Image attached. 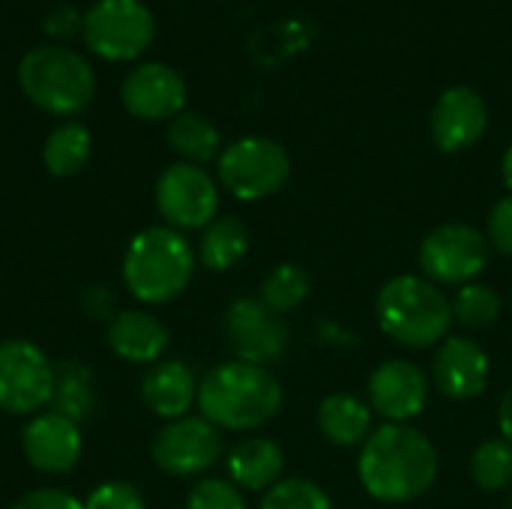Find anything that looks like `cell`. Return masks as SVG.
Here are the masks:
<instances>
[{
    "label": "cell",
    "mask_w": 512,
    "mask_h": 509,
    "mask_svg": "<svg viewBox=\"0 0 512 509\" xmlns=\"http://www.w3.org/2000/svg\"><path fill=\"white\" fill-rule=\"evenodd\" d=\"M183 509H249L243 492L231 480H201L186 495Z\"/></svg>",
    "instance_id": "f546056e"
},
{
    "label": "cell",
    "mask_w": 512,
    "mask_h": 509,
    "mask_svg": "<svg viewBox=\"0 0 512 509\" xmlns=\"http://www.w3.org/2000/svg\"><path fill=\"white\" fill-rule=\"evenodd\" d=\"M501 177H504L507 189H510V192H512V144H510V147H507L504 159H501Z\"/></svg>",
    "instance_id": "8d00e7d4"
},
{
    "label": "cell",
    "mask_w": 512,
    "mask_h": 509,
    "mask_svg": "<svg viewBox=\"0 0 512 509\" xmlns=\"http://www.w3.org/2000/svg\"><path fill=\"white\" fill-rule=\"evenodd\" d=\"M489 240L483 231L465 222H444L432 228L417 252V264L423 270V279L432 285H471L483 270L489 267Z\"/></svg>",
    "instance_id": "ba28073f"
},
{
    "label": "cell",
    "mask_w": 512,
    "mask_h": 509,
    "mask_svg": "<svg viewBox=\"0 0 512 509\" xmlns=\"http://www.w3.org/2000/svg\"><path fill=\"white\" fill-rule=\"evenodd\" d=\"M498 426H501V438L512 441V387L501 396V405H498Z\"/></svg>",
    "instance_id": "d590c367"
},
{
    "label": "cell",
    "mask_w": 512,
    "mask_h": 509,
    "mask_svg": "<svg viewBox=\"0 0 512 509\" xmlns=\"http://www.w3.org/2000/svg\"><path fill=\"white\" fill-rule=\"evenodd\" d=\"M429 393H432L429 375L417 363L402 357L378 363L366 381L369 408L384 423H411L426 411Z\"/></svg>",
    "instance_id": "4fadbf2b"
},
{
    "label": "cell",
    "mask_w": 512,
    "mask_h": 509,
    "mask_svg": "<svg viewBox=\"0 0 512 509\" xmlns=\"http://www.w3.org/2000/svg\"><path fill=\"white\" fill-rule=\"evenodd\" d=\"M432 141L441 153H462L474 147L489 129V105L486 99L465 84L444 90L432 108Z\"/></svg>",
    "instance_id": "2e32d148"
},
{
    "label": "cell",
    "mask_w": 512,
    "mask_h": 509,
    "mask_svg": "<svg viewBox=\"0 0 512 509\" xmlns=\"http://www.w3.org/2000/svg\"><path fill=\"white\" fill-rule=\"evenodd\" d=\"M222 450L225 447L219 429L204 417H189V414L165 423L150 444L153 465L177 480L201 477L222 459Z\"/></svg>",
    "instance_id": "7c38bea8"
},
{
    "label": "cell",
    "mask_w": 512,
    "mask_h": 509,
    "mask_svg": "<svg viewBox=\"0 0 512 509\" xmlns=\"http://www.w3.org/2000/svg\"><path fill=\"white\" fill-rule=\"evenodd\" d=\"M486 240L495 252L512 258V192L492 207L486 219Z\"/></svg>",
    "instance_id": "1f68e13d"
},
{
    "label": "cell",
    "mask_w": 512,
    "mask_h": 509,
    "mask_svg": "<svg viewBox=\"0 0 512 509\" xmlns=\"http://www.w3.org/2000/svg\"><path fill=\"white\" fill-rule=\"evenodd\" d=\"M84 509H147V501L135 483L105 480L84 498Z\"/></svg>",
    "instance_id": "4dcf8cb0"
},
{
    "label": "cell",
    "mask_w": 512,
    "mask_h": 509,
    "mask_svg": "<svg viewBox=\"0 0 512 509\" xmlns=\"http://www.w3.org/2000/svg\"><path fill=\"white\" fill-rule=\"evenodd\" d=\"M246 252H249V228L237 216L213 219L198 243V258L213 273L234 270L246 258Z\"/></svg>",
    "instance_id": "cb8c5ba5"
},
{
    "label": "cell",
    "mask_w": 512,
    "mask_h": 509,
    "mask_svg": "<svg viewBox=\"0 0 512 509\" xmlns=\"http://www.w3.org/2000/svg\"><path fill=\"white\" fill-rule=\"evenodd\" d=\"M195 276L192 243L168 228L153 225L138 231L123 252V285L144 306L177 300Z\"/></svg>",
    "instance_id": "3957f363"
},
{
    "label": "cell",
    "mask_w": 512,
    "mask_h": 509,
    "mask_svg": "<svg viewBox=\"0 0 512 509\" xmlns=\"http://www.w3.org/2000/svg\"><path fill=\"white\" fill-rule=\"evenodd\" d=\"M309 291H312L309 273H306L300 264H294V261H282V264H276V267L264 276L261 294H258V297H261L273 312L285 315V312H294L297 306H303L306 297H309Z\"/></svg>",
    "instance_id": "484cf974"
},
{
    "label": "cell",
    "mask_w": 512,
    "mask_h": 509,
    "mask_svg": "<svg viewBox=\"0 0 512 509\" xmlns=\"http://www.w3.org/2000/svg\"><path fill=\"white\" fill-rule=\"evenodd\" d=\"M54 366L30 339L0 342V411L12 417H36L51 405Z\"/></svg>",
    "instance_id": "9c48e42d"
},
{
    "label": "cell",
    "mask_w": 512,
    "mask_h": 509,
    "mask_svg": "<svg viewBox=\"0 0 512 509\" xmlns=\"http://www.w3.org/2000/svg\"><path fill=\"white\" fill-rule=\"evenodd\" d=\"M84 312L96 321H111L117 315V300L105 285H93L84 291Z\"/></svg>",
    "instance_id": "836d02e7"
},
{
    "label": "cell",
    "mask_w": 512,
    "mask_h": 509,
    "mask_svg": "<svg viewBox=\"0 0 512 509\" xmlns=\"http://www.w3.org/2000/svg\"><path fill=\"white\" fill-rule=\"evenodd\" d=\"M81 21H84V15H78V9H72V6H57V9L42 21V27H45L54 39H66L72 30H81Z\"/></svg>",
    "instance_id": "e575fe53"
},
{
    "label": "cell",
    "mask_w": 512,
    "mask_h": 509,
    "mask_svg": "<svg viewBox=\"0 0 512 509\" xmlns=\"http://www.w3.org/2000/svg\"><path fill=\"white\" fill-rule=\"evenodd\" d=\"M492 375L489 354L480 342L465 336H447L432 360V387L453 402H471L486 393Z\"/></svg>",
    "instance_id": "e0dca14e"
},
{
    "label": "cell",
    "mask_w": 512,
    "mask_h": 509,
    "mask_svg": "<svg viewBox=\"0 0 512 509\" xmlns=\"http://www.w3.org/2000/svg\"><path fill=\"white\" fill-rule=\"evenodd\" d=\"M510 509H512V495H510Z\"/></svg>",
    "instance_id": "74e56055"
},
{
    "label": "cell",
    "mask_w": 512,
    "mask_h": 509,
    "mask_svg": "<svg viewBox=\"0 0 512 509\" xmlns=\"http://www.w3.org/2000/svg\"><path fill=\"white\" fill-rule=\"evenodd\" d=\"M156 210L174 231H204L219 213V183L192 162L168 165L153 189Z\"/></svg>",
    "instance_id": "30bf717a"
},
{
    "label": "cell",
    "mask_w": 512,
    "mask_h": 509,
    "mask_svg": "<svg viewBox=\"0 0 512 509\" xmlns=\"http://www.w3.org/2000/svg\"><path fill=\"white\" fill-rule=\"evenodd\" d=\"M285 390L267 366L231 360L213 366L198 384V411L225 432H255L276 420Z\"/></svg>",
    "instance_id": "7a4b0ae2"
},
{
    "label": "cell",
    "mask_w": 512,
    "mask_h": 509,
    "mask_svg": "<svg viewBox=\"0 0 512 509\" xmlns=\"http://www.w3.org/2000/svg\"><path fill=\"white\" fill-rule=\"evenodd\" d=\"M258 509H333V501L318 483L306 477H291L267 489Z\"/></svg>",
    "instance_id": "f1b7e54d"
},
{
    "label": "cell",
    "mask_w": 512,
    "mask_h": 509,
    "mask_svg": "<svg viewBox=\"0 0 512 509\" xmlns=\"http://www.w3.org/2000/svg\"><path fill=\"white\" fill-rule=\"evenodd\" d=\"M378 327L402 348H432L450 336L453 306L447 294L423 276H393L375 297Z\"/></svg>",
    "instance_id": "277c9868"
},
{
    "label": "cell",
    "mask_w": 512,
    "mask_h": 509,
    "mask_svg": "<svg viewBox=\"0 0 512 509\" xmlns=\"http://www.w3.org/2000/svg\"><path fill=\"white\" fill-rule=\"evenodd\" d=\"M471 480L483 492L512 489V441H507V438H486L471 453Z\"/></svg>",
    "instance_id": "4316f807"
},
{
    "label": "cell",
    "mask_w": 512,
    "mask_h": 509,
    "mask_svg": "<svg viewBox=\"0 0 512 509\" xmlns=\"http://www.w3.org/2000/svg\"><path fill=\"white\" fill-rule=\"evenodd\" d=\"M18 84L36 108L54 117L81 114L96 96L93 66L63 45H39L27 51L18 63Z\"/></svg>",
    "instance_id": "5b68a950"
},
{
    "label": "cell",
    "mask_w": 512,
    "mask_h": 509,
    "mask_svg": "<svg viewBox=\"0 0 512 509\" xmlns=\"http://www.w3.org/2000/svg\"><path fill=\"white\" fill-rule=\"evenodd\" d=\"M51 411L75 420L78 426L93 417V411H96V384H93V372L84 363L66 360V363L54 366Z\"/></svg>",
    "instance_id": "603a6c76"
},
{
    "label": "cell",
    "mask_w": 512,
    "mask_h": 509,
    "mask_svg": "<svg viewBox=\"0 0 512 509\" xmlns=\"http://www.w3.org/2000/svg\"><path fill=\"white\" fill-rule=\"evenodd\" d=\"M225 465H228V480L237 489L267 492L285 474V453L270 438H246L228 453Z\"/></svg>",
    "instance_id": "ffe728a7"
},
{
    "label": "cell",
    "mask_w": 512,
    "mask_h": 509,
    "mask_svg": "<svg viewBox=\"0 0 512 509\" xmlns=\"http://www.w3.org/2000/svg\"><path fill=\"white\" fill-rule=\"evenodd\" d=\"M81 36L96 57L108 63H126L138 60L150 48L156 36V18L141 0H96L84 12Z\"/></svg>",
    "instance_id": "52a82bcc"
},
{
    "label": "cell",
    "mask_w": 512,
    "mask_h": 509,
    "mask_svg": "<svg viewBox=\"0 0 512 509\" xmlns=\"http://www.w3.org/2000/svg\"><path fill=\"white\" fill-rule=\"evenodd\" d=\"M9 509H84V501H78L63 489H33Z\"/></svg>",
    "instance_id": "d6a6232c"
},
{
    "label": "cell",
    "mask_w": 512,
    "mask_h": 509,
    "mask_svg": "<svg viewBox=\"0 0 512 509\" xmlns=\"http://www.w3.org/2000/svg\"><path fill=\"white\" fill-rule=\"evenodd\" d=\"M165 141L180 156V162H192V165L213 162L222 153L219 129L213 126V120H207L198 111H180L174 120H168Z\"/></svg>",
    "instance_id": "7402d4cb"
},
{
    "label": "cell",
    "mask_w": 512,
    "mask_h": 509,
    "mask_svg": "<svg viewBox=\"0 0 512 509\" xmlns=\"http://www.w3.org/2000/svg\"><path fill=\"white\" fill-rule=\"evenodd\" d=\"M225 342L234 351V360L267 366L285 357L291 330L261 297H237L225 309Z\"/></svg>",
    "instance_id": "8fae6325"
},
{
    "label": "cell",
    "mask_w": 512,
    "mask_h": 509,
    "mask_svg": "<svg viewBox=\"0 0 512 509\" xmlns=\"http://www.w3.org/2000/svg\"><path fill=\"white\" fill-rule=\"evenodd\" d=\"M21 453L27 465L45 477H63L75 471L81 453H84V438L81 426L57 411H42L30 417V423L21 432Z\"/></svg>",
    "instance_id": "9a60e30c"
},
{
    "label": "cell",
    "mask_w": 512,
    "mask_h": 509,
    "mask_svg": "<svg viewBox=\"0 0 512 509\" xmlns=\"http://www.w3.org/2000/svg\"><path fill=\"white\" fill-rule=\"evenodd\" d=\"M318 429L336 447H363L375 432V414L351 393H330L318 405Z\"/></svg>",
    "instance_id": "44dd1931"
},
{
    "label": "cell",
    "mask_w": 512,
    "mask_h": 509,
    "mask_svg": "<svg viewBox=\"0 0 512 509\" xmlns=\"http://www.w3.org/2000/svg\"><path fill=\"white\" fill-rule=\"evenodd\" d=\"M105 342H108L111 354H117L120 360L138 363V366H153L162 360L171 336H168V327L156 315H150L144 309H126L108 321Z\"/></svg>",
    "instance_id": "d6986e66"
},
{
    "label": "cell",
    "mask_w": 512,
    "mask_h": 509,
    "mask_svg": "<svg viewBox=\"0 0 512 509\" xmlns=\"http://www.w3.org/2000/svg\"><path fill=\"white\" fill-rule=\"evenodd\" d=\"M198 378L183 360H159L141 378V402L162 420H180L198 405Z\"/></svg>",
    "instance_id": "ac0fdd59"
},
{
    "label": "cell",
    "mask_w": 512,
    "mask_h": 509,
    "mask_svg": "<svg viewBox=\"0 0 512 509\" xmlns=\"http://www.w3.org/2000/svg\"><path fill=\"white\" fill-rule=\"evenodd\" d=\"M441 471V459L429 435L411 423H384L360 447L357 477L381 504H408L423 498Z\"/></svg>",
    "instance_id": "6da1fadb"
},
{
    "label": "cell",
    "mask_w": 512,
    "mask_h": 509,
    "mask_svg": "<svg viewBox=\"0 0 512 509\" xmlns=\"http://www.w3.org/2000/svg\"><path fill=\"white\" fill-rule=\"evenodd\" d=\"M216 171L225 192H231L237 201H264L288 183L291 156L273 138L246 135L219 153Z\"/></svg>",
    "instance_id": "8992f818"
},
{
    "label": "cell",
    "mask_w": 512,
    "mask_h": 509,
    "mask_svg": "<svg viewBox=\"0 0 512 509\" xmlns=\"http://www.w3.org/2000/svg\"><path fill=\"white\" fill-rule=\"evenodd\" d=\"M453 306V324L465 327V330H489L498 318H501V297L495 288L471 282L462 285L456 291V297L450 300Z\"/></svg>",
    "instance_id": "83f0119b"
},
{
    "label": "cell",
    "mask_w": 512,
    "mask_h": 509,
    "mask_svg": "<svg viewBox=\"0 0 512 509\" xmlns=\"http://www.w3.org/2000/svg\"><path fill=\"white\" fill-rule=\"evenodd\" d=\"M93 153V135L84 123L66 120L42 144V162L54 177H75Z\"/></svg>",
    "instance_id": "d4e9b609"
},
{
    "label": "cell",
    "mask_w": 512,
    "mask_h": 509,
    "mask_svg": "<svg viewBox=\"0 0 512 509\" xmlns=\"http://www.w3.org/2000/svg\"><path fill=\"white\" fill-rule=\"evenodd\" d=\"M120 102L135 120H174L186 111V81L165 63H138L120 81Z\"/></svg>",
    "instance_id": "5bb4252c"
}]
</instances>
